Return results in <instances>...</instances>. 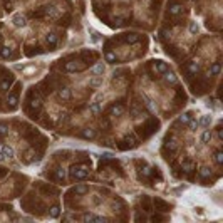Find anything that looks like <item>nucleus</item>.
Here are the masks:
<instances>
[{
	"mask_svg": "<svg viewBox=\"0 0 223 223\" xmlns=\"http://www.w3.org/2000/svg\"><path fill=\"white\" fill-rule=\"evenodd\" d=\"M91 74H94V76H102V74H104V64L102 62H99L96 66V67L92 69V71H91Z\"/></svg>",
	"mask_w": 223,
	"mask_h": 223,
	"instance_id": "obj_1",
	"label": "nucleus"
},
{
	"mask_svg": "<svg viewBox=\"0 0 223 223\" xmlns=\"http://www.w3.org/2000/svg\"><path fill=\"white\" fill-rule=\"evenodd\" d=\"M210 139H211V131L210 129H206L205 131V133H203V134H201V143H208V141H210Z\"/></svg>",
	"mask_w": 223,
	"mask_h": 223,
	"instance_id": "obj_3",
	"label": "nucleus"
},
{
	"mask_svg": "<svg viewBox=\"0 0 223 223\" xmlns=\"http://www.w3.org/2000/svg\"><path fill=\"white\" fill-rule=\"evenodd\" d=\"M210 121H211V116L206 114V116H203V118H201V121H200V122H201V126H208V122H210Z\"/></svg>",
	"mask_w": 223,
	"mask_h": 223,
	"instance_id": "obj_4",
	"label": "nucleus"
},
{
	"mask_svg": "<svg viewBox=\"0 0 223 223\" xmlns=\"http://www.w3.org/2000/svg\"><path fill=\"white\" fill-rule=\"evenodd\" d=\"M60 97H62V99H69V97H71L69 89H62V91H60Z\"/></svg>",
	"mask_w": 223,
	"mask_h": 223,
	"instance_id": "obj_5",
	"label": "nucleus"
},
{
	"mask_svg": "<svg viewBox=\"0 0 223 223\" xmlns=\"http://www.w3.org/2000/svg\"><path fill=\"white\" fill-rule=\"evenodd\" d=\"M13 24H15L17 27H24L25 25V19L20 17V15H17V17H13Z\"/></svg>",
	"mask_w": 223,
	"mask_h": 223,
	"instance_id": "obj_2",
	"label": "nucleus"
}]
</instances>
